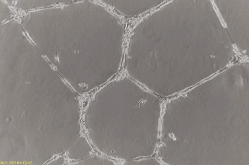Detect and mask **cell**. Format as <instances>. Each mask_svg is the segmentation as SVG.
I'll return each mask as SVG.
<instances>
[{
	"label": "cell",
	"instance_id": "obj_1",
	"mask_svg": "<svg viewBox=\"0 0 249 165\" xmlns=\"http://www.w3.org/2000/svg\"><path fill=\"white\" fill-rule=\"evenodd\" d=\"M101 4L107 5L122 13L142 12L164 4L167 1H99Z\"/></svg>",
	"mask_w": 249,
	"mask_h": 165
},
{
	"label": "cell",
	"instance_id": "obj_2",
	"mask_svg": "<svg viewBox=\"0 0 249 165\" xmlns=\"http://www.w3.org/2000/svg\"><path fill=\"white\" fill-rule=\"evenodd\" d=\"M8 4L12 5L15 8L22 10H31V9H40L42 7H56L66 4L68 1H9L5 0Z\"/></svg>",
	"mask_w": 249,
	"mask_h": 165
}]
</instances>
